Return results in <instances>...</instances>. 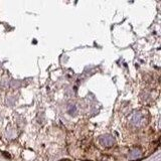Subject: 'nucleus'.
Returning <instances> with one entry per match:
<instances>
[{
  "label": "nucleus",
  "mask_w": 161,
  "mask_h": 161,
  "mask_svg": "<svg viewBox=\"0 0 161 161\" xmlns=\"http://www.w3.org/2000/svg\"><path fill=\"white\" fill-rule=\"evenodd\" d=\"M87 161H91V160H87Z\"/></svg>",
  "instance_id": "nucleus-2"
},
{
  "label": "nucleus",
  "mask_w": 161,
  "mask_h": 161,
  "mask_svg": "<svg viewBox=\"0 0 161 161\" xmlns=\"http://www.w3.org/2000/svg\"><path fill=\"white\" fill-rule=\"evenodd\" d=\"M59 161H70V160H69V159H63V160H59Z\"/></svg>",
  "instance_id": "nucleus-1"
}]
</instances>
